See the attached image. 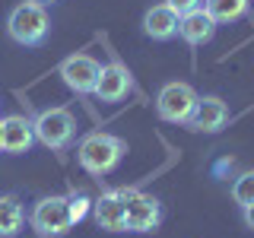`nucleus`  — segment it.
<instances>
[{
	"mask_svg": "<svg viewBox=\"0 0 254 238\" xmlns=\"http://www.w3.org/2000/svg\"><path fill=\"white\" fill-rule=\"evenodd\" d=\"M127 153V140L115 137V133H105V130H95V133H86L76 146V159L89 175L102 178V175H111L121 165V159Z\"/></svg>",
	"mask_w": 254,
	"mask_h": 238,
	"instance_id": "1",
	"label": "nucleus"
},
{
	"mask_svg": "<svg viewBox=\"0 0 254 238\" xmlns=\"http://www.w3.org/2000/svg\"><path fill=\"white\" fill-rule=\"evenodd\" d=\"M51 32V16H48L45 3H16L10 16H6V35L22 48H38Z\"/></svg>",
	"mask_w": 254,
	"mask_h": 238,
	"instance_id": "2",
	"label": "nucleus"
},
{
	"mask_svg": "<svg viewBox=\"0 0 254 238\" xmlns=\"http://www.w3.org/2000/svg\"><path fill=\"white\" fill-rule=\"evenodd\" d=\"M32 127H35V140L45 143L48 149H67L76 140V118H73V111L64 108V105L38 111Z\"/></svg>",
	"mask_w": 254,
	"mask_h": 238,
	"instance_id": "3",
	"label": "nucleus"
},
{
	"mask_svg": "<svg viewBox=\"0 0 254 238\" xmlns=\"http://www.w3.org/2000/svg\"><path fill=\"white\" fill-rule=\"evenodd\" d=\"M29 226L42 238H61L73 229V216H70V200L61 194L42 197L29 213Z\"/></svg>",
	"mask_w": 254,
	"mask_h": 238,
	"instance_id": "4",
	"label": "nucleus"
},
{
	"mask_svg": "<svg viewBox=\"0 0 254 238\" xmlns=\"http://www.w3.org/2000/svg\"><path fill=\"white\" fill-rule=\"evenodd\" d=\"M197 99H200V95L194 92V86L178 83V79H175V83H165L156 95V115L169 124H188L190 115H194Z\"/></svg>",
	"mask_w": 254,
	"mask_h": 238,
	"instance_id": "5",
	"label": "nucleus"
},
{
	"mask_svg": "<svg viewBox=\"0 0 254 238\" xmlns=\"http://www.w3.org/2000/svg\"><path fill=\"white\" fill-rule=\"evenodd\" d=\"M124 194V222L127 232H153L162 222V203L143 190H121Z\"/></svg>",
	"mask_w": 254,
	"mask_h": 238,
	"instance_id": "6",
	"label": "nucleus"
},
{
	"mask_svg": "<svg viewBox=\"0 0 254 238\" xmlns=\"http://www.w3.org/2000/svg\"><path fill=\"white\" fill-rule=\"evenodd\" d=\"M58 73L64 76V83H67V89H73L79 95H89L95 89V83H99V73H102V63L89 58V54H70V58L61 60Z\"/></svg>",
	"mask_w": 254,
	"mask_h": 238,
	"instance_id": "7",
	"label": "nucleus"
},
{
	"mask_svg": "<svg viewBox=\"0 0 254 238\" xmlns=\"http://www.w3.org/2000/svg\"><path fill=\"white\" fill-rule=\"evenodd\" d=\"M229 124V105L219 99V95H200L194 105V115H190L188 127L200 133H216Z\"/></svg>",
	"mask_w": 254,
	"mask_h": 238,
	"instance_id": "8",
	"label": "nucleus"
},
{
	"mask_svg": "<svg viewBox=\"0 0 254 238\" xmlns=\"http://www.w3.org/2000/svg\"><path fill=\"white\" fill-rule=\"evenodd\" d=\"M130 89H133L130 70H127L124 63L111 60L108 67H102L99 83H95L92 95H95L99 102H121V99H127V92H130Z\"/></svg>",
	"mask_w": 254,
	"mask_h": 238,
	"instance_id": "9",
	"label": "nucleus"
},
{
	"mask_svg": "<svg viewBox=\"0 0 254 238\" xmlns=\"http://www.w3.org/2000/svg\"><path fill=\"white\" fill-rule=\"evenodd\" d=\"M95 213V226L105 229V232H127V222H124V194L121 190H108L102 194L99 200L92 203Z\"/></svg>",
	"mask_w": 254,
	"mask_h": 238,
	"instance_id": "10",
	"label": "nucleus"
},
{
	"mask_svg": "<svg viewBox=\"0 0 254 238\" xmlns=\"http://www.w3.org/2000/svg\"><path fill=\"white\" fill-rule=\"evenodd\" d=\"M32 143H35V127H32L29 118H22V115L3 118V153L6 156L29 153Z\"/></svg>",
	"mask_w": 254,
	"mask_h": 238,
	"instance_id": "11",
	"label": "nucleus"
},
{
	"mask_svg": "<svg viewBox=\"0 0 254 238\" xmlns=\"http://www.w3.org/2000/svg\"><path fill=\"white\" fill-rule=\"evenodd\" d=\"M178 35L185 38L188 45H194V48L206 45L213 35H216V19H213L203 6H197V10H190V13H185L178 19Z\"/></svg>",
	"mask_w": 254,
	"mask_h": 238,
	"instance_id": "12",
	"label": "nucleus"
},
{
	"mask_svg": "<svg viewBox=\"0 0 254 238\" xmlns=\"http://www.w3.org/2000/svg\"><path fill=\"white\" fill-rule=\"evenodd\" d=\"M178 19L181 16L175 13L172 6L159 3L153 10H146V16H143V32H146L153 42H169V38L178 35Z\"/></svg>",
	"mask_w": 254,
	"mask_h": 238,
	"instance_id": "13",
	"label": "nucleus"
},
{
	"mask_svg": "<svg viewBox=\"0 0 254 238\" xmlns=\"http://www.w3.org/2000/svg\"><path fill=\"white\" fill-rule=\"evenodd\" d=\"M26 226V210H22L16 194H0V238H16Z\"/></svg>",
	"mask_w": 254,
	"mask_h": 238,
	"instance_id": "14",
	"label": "nucleus"
},
{
	"mask_svg": "<svg viewBox=\"0 0 254 238\" xmlns=\"http://www.w3.org/2000/svg\"><path fill=\"white\" fill-rule=\"evenodd\" d=\"M203 10L216 19V26H226L248 13V0H203Z\"/></svg>",
	"mask_w": 254,
	"mask_h": 238,
	"instance_id": "15",
	"label": "nucleus"
},
{
	"mask_svg": "<svg viewBox=\"0 0 254 238\" xmlns=\"http://www.w3.org/2000/svg\"><path fill=\"white\" fill-rule=\"evenodd\" d=\"M232 200L238 206H251L254 203V169L251 172H242L232 181Z\"/></svg>",
	"mask_w": 254,
	"mask_h": 238,
	"instance_id": "16",
	"label": "nucleus"
},
{
	"mask_svg": "<svg viewBox=\"0 0 254 238\" xmlns=\"http://www.w3.org/2000/svg\"><path fill=\"white\" fill-rule=\"evenodd\" d=\"M67 200H70V216H73V226H76L79 219H86V213H89L92 200H89V197L83 194V190H79V194H70Z\"/></svg>",
	"mask_w": 254,
	"mask_h": 238,
	"instance_id": "17",
	"label": "nucleus"
},
{
	"mask_svg": "<svg viewBox=\"0 0 254 238\" xmlns=\"http://www.w3.org/2000/svg\"><path fill=\"white\" fill-rule=\"evenodd\" d=\"M165 6H172L178 16H185L190 10H197V6H203V0H165Z\"/></svg>",
	"mask_w": 254,
	"mask_h": 238,
	"instance_id": "18",
	"label": "nucleus"
},
{
	"mask_svg": "<svg viewBox=\"0 0 254 238\" xmlns=\"http://www.w3.org/2000/svg\"><path fill=\"white\" fill-rule=\"evenodd\" d=\"M242 219H245V226L254 232V203L251 206H242Z\"/></svg>",
	"mask_w": 254,
	"mask_h": 238,
	"instance_id": "19",
	"label": "nucleus"
},
{
	"mask_svg": "<svg viewBox=\"0 0 254 238\" xmlns=\"http://www.w3.org/2000/svg\"><path fill=\"white\" fill-rule=\"evenodd\" d=\"M229 169H232V159H222V162L216 165V169H213V175H226Z\"/></svg>",
	"mask_w": 254,
	"mask_h": 238,
	"instance_id": "20",
	"label": "nucleus"
},
{
	"mask_svg": "<svg viewBox=\"0 0 254 238\" xmlns=\"http://www.w3.org/2000/svg\"><path fill=\"white\" fill-rule=\"evenodd\" d=\"M0 153H3V118H0Z\"/></svg>",
	"mask_w": 254,
	"mask_h": 238,
	"instance_id": "21",
	"label": "nucleus"
},
{
	"mask_svg": "<svg viewBox=\"0 0 254 238\" xmlns=\"http://www.w3.org/2000/svg\"><path fill=\"white\" fill-rule=\"evenodd\" d=\"M29 3H51V0H29Z\"/></svg>",
	"mask_w": 254,
	"mask_h": 238,
	"instance_id": "22",
	"label": "nucleus"
}]
</instances>
